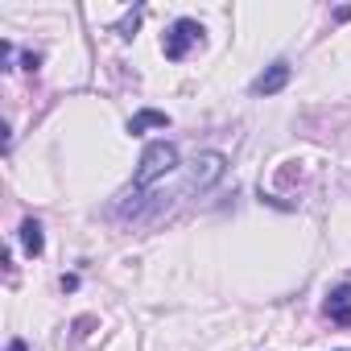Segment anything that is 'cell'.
Returning a JSON list of instances; mask_svg holds the SVG:
<instances>
[{
  "label": "cell",
  "instance_id": "obj_1",
  "mask_svg": "<svg viewBox=\"0 0 351 351\" xmlns=\"http://www.w3.org/2000/svg\"><path fill=\"white\" fill-rule=\"evenodd\" d=\"M173 169H178V145L153 141V145L141 153V165H136V173H132V186H136V191H153L161 178H169Z\"/></svg>",
  "mask_w": 351,
  "mask_h": 351
},
{
  "label": "cell",
  "instance_id": "obj_2",
  "mask_svg": "<svg viewBox=\"0 0 351 351\" xmlns=\"http://www.w3.org/2000/svg\"><path fill=\"white\" fill-rule=\"evenodd\" d=\"M195 42H203V25H199L195 17H178V21L165 29V38H161V54H165L169 62H182Z\"/></svg>",
  "mask_w": 351,
  "mask_h": 351
},
{
  "label": "cell",
  "instance_id": "obj_3",
  "mask_svg": "<svg viewBox=\"0 0 351 351\" xmlns=\"http://www.w3.org/2000/svg\"><path fill=\"white\" fill-rule=\"evenodd\" d=\"M228 173V157L223 153H199L195 157V165H191V182H195V191H207V186H215L219 178Z\"/></svg>",
  "mask_w": 351,
  "mask_h": 351
},
{
  "label": "cell",
  "instance_id": "obj_4",
  "mask_svg": "<svg viewBox=\"0 0 351 351\" xmlns=\"http://www.w3.org/2000/svg\"><path fill=\"white\" fill-rule=\"evenodd\" d=\"M326 318L335 322V326H351V281H343V285H335L330 293H326Z\"/></svg>",
  "mask_w": 351,
  "mask_h": 351
},
{
  "label": "cell",
  "instance_id": "obj_5",
  "mask_svg": "<svg viewBox=\"0 0 351 351\" xmlns=\"http://www.w3.org/2000/svg\"><path fill=\"white\" fill-rule=\"evenodd\" d=\"M289 62H273V66H265L256 79H252V95H277L285 83H289Z\"/></svg>",
  "mask_w": 351,
  "mask_h": 351
},
{
  "label": "cell",
  "instance_id": "obj_6",
  "mask_svg": "<svg viewBox=\"0 0 351 351\" xmlns=\"http://www.w3.org/2000/svg\"><path fill=\"white\" fill-rule=\"evenodd\" d=\"M149 128H169V116L157 112V108H141V112L128 120V136H145Z\"/></svg>",
  "mask_w": 351,
  "mask_h": 351
},
{
  "label": "cell",
  "instance_id": "obj_7",
  "mask_svg": "<svg viewBox=\"0 0 351 351\" xmlns=\"http://www.w3.org/2000/svg\"><path fill=\"white\" fill-rule=\"evenodd\" d=\"M21 248H25L29 256H42L46 236H42V223H38V219H25V223H21Z\"/></svg>",
  "mask_w": 351,
  "mask_h": 351
},
{
  "label": "cell",
  "instance_id": "obj_8",
  "mask_svg": "<svg viewBox=\"0 0 351 351\" xmlns=\"http://www.w3.org/2000/svg\"><path fill=\"white\" fill-rule=\"evenodd\" d=\"M136 25H141V9H132V13L116 25V34H120V38H132V34H136Z\"/></svg>",
  "mask_w": 351,
  "mask_h": 351
},
{
  "label": "cell",
  "instance_id": "obj_9",
  "mask_svg": "<svg viewBox=\"0 0 351 351\" xmlns=\"http://www.w3.org/2000/svg\"><path fill=\"white\" fill-rule=\"evenodd\" d=\"M21 62H25V71H38V66H42V54H34V50H29Z\"/></svg>",
  "mask_w": 351,
  "mask_h": 351
},
{
  "label": "cell",
  "instance_id": "obj_10",
  "mask_svg": "<svg viewBox=\"0 0 351 351\" xmlns=\"http://www.w3.org/2000/svg\"><path fill=\"white\" fill-rule=\"evenodd\" d=\"M9 351H25V343H21V339H13V343H9Z\"/></svg>",
  "mask_w": 351,
  "mask_h": 351
}]
</instances>
